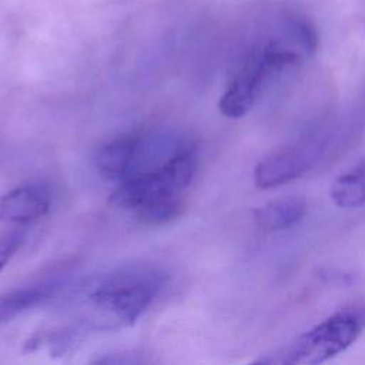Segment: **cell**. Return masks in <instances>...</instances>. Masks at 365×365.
<instances>
[{
    "instance_id": "obj_8",
    "label": "cell",
    "mask_w": 365,
    "mask_h": 365,
    "mask_svg": "<svg viewBox=\"0 0 365 365\" xmlns=\"http://www.w3.org/2000/svg\"><path fill=\"white\" fill-rule=\"evenodd\" d=\"M53 288L54 285L43 284L14 288L0 294V325L47 299L53 294Z\"/></svg>"
},
{
    "instance_id": "obj_4",
    "label": "cell",
    "mask_w": 365,
    "mask_h": 365,
    "mask_svg": "<svg viewBox=\"0 0 365 365\" xmlns=\"http://www.w3.org/2000/svg\"><path fill=\"white\" fill-rule=\"evenodd\" d=\"M298 61V54L271 43L248 57L218 101L220 113L228 118L245 115L254 106L264 81L277 71Z\"/></svg>"
},
{
    "instance_id": "obj_12",
    "label": "cell",
    "mask_w": 365,
    "mask_h": 365,
    "mask_svg": "<svg viewBox=\"0 0 365 365\" xmlns=\"http://www.w3.org/2000/svg\"><path fill=\"white\" fill-rule=\"evenodd\" d=\"M291 30L305 53H314L318 46V36L309 21L304 19H294L291 21Z\"/></svg>"
},
{
    "instance_id": "obj_2",
    "label": "cell",
    "mask_w": 365,
    "mask_h": 365,
    "mask_svg": "<svg viewBox=\"0 0 365 365\" xmlns=\"http://www.w3.org/2000/svg\"><path fill=\"white\" fill-rule=\"evenodd\" d=\"M163 282V274L154 268H123L103 278L90 292L88 301L120 325H133L154 301Z\"/></svg>"
},
{
    "instance_id": "obj_7",
    "label": "cell",
    "mask_w": 365,
    "mask_h": 365,
    "mask_svg": "<svg viewBox=\"0 0 365 365\" xmlns=\"http://www.w3.org/2000/svg\"><path fill=\"white\" fill-rule=\"evenodd\" d=\"M141 138L135 134L118 137L97 150L96 165L107 178L125 177L137 158Z\"/></svg>"
},
{
    "instance_id": "obj_10",
    "label": "cell",
    "mask_w": 365,
    "mask_h": 365,
    "mask_svg": "<svg viewBox=\"0 0 365 365\" xmlns=\"http://www.w3.org/2000/svg\"><path fill=\"white\" fill-rule=\"evenodd\" d=\"M137 218L148 225H161L174 220L181 211V201L178 195L161 197L151 200L135 210Z\"/></svg>"
},
{
    "instance_id": "obj_3",
    "label": "cell",
    "mask_w": 365,
    "mask_h": 365,
    "mask_svg": "<svg viewBox=\"0 0 365 365\" xmlns=\"http://www.w3.org/2000/svg\"><path fill=\"white\" fill-rule=\"evenodd\" d=\"M336 125L324 124L295 143L261 160L254 168V182L268 190L299 178L315 168L338 141Z\"/></svg>"
},
{
    "instance_id": "obj_5",
    "label": "cell",
    "mask_w": 365,
    "mask_h": 365,
    "mask_svg": "<svg viewBox=\"0 0 365 365\" xmlns=\"http://www.w3.org/2000/svg\"><path fill=\"white\" fill-rule=\"evenodd\" d=\"M50 190L40 182L16 187L0 197V221L24 225L43 217L50 208Z\"/></svg>"
},
{
    "instance_id": "obj_1",
    "label": "cell",
    "mask_w": 365,
    "mask_h": 365,
    "mask_svg": "<svg viewBox=\"0 0 365 365\" xmlns=\"http://www.w3.org/2000/svg\"><path fill=\"white\" fill-rule=\"evenodd\" d=\"M365 331V305L344 307L311 329L257 359L268 365H315L349 348Z\"/></svg>"
},
{
    "instance_id": "obj_6",
    "label": "cell",
    "mask_w": 365,
    "mask_h": 365,
    "mask_svg": "<svg viewBox=\"0 0 365 365\" xmlns=\"http://www.w3.org/2000/svg\"><path fill=\"white\" fill-rule=\"evenodd\" d=\"M307 214V201L301 195L272 200L252 211L255 225L267 232L282 231L298 224Z\"/></svg>"
},
{
    "instance_id": "obj_9",
    "label": "cell",
    "mask_w": 365,
    "mask_h": 365,
    "mask_svg": "<svg viewBox=\"0 0 365 365\" xmlns=\"http://www.w3.org/2000/svg\"><path fill=\"white\" fill-rule=\"evenodd\" d=\"M331 198L341 208H356L365 204V160L335 180Z\"/></svg>"
},
{
    "instance_id": "obj_11",
    "label": "cell",
    "mask_w": 365,
    "mask_h": 365,
    "mask_svg": "<svg viewBox=\"0 0 365 365\" xmlns=\"http://www.w3.org/2000/svg\"><path fill=\"white\" fill-rule=\"evenodd\" d=\"M26 241V231L21 228H11L0 234V271L9 264L14 254Z\"/></svg>"
}]
</instances>
